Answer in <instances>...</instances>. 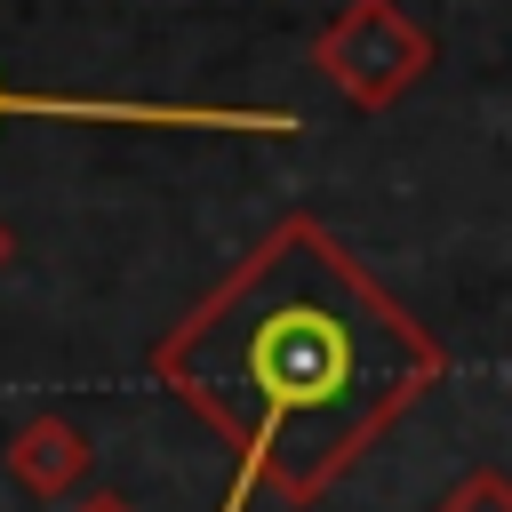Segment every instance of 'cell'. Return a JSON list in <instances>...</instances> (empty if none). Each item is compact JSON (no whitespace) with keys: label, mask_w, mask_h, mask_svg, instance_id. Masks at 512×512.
<instances>
[{"label":"cell","mask_w":512,"mask_h":512,"mask_svg":"<svg viewBox=\"0 0 512 512\" xmlns=\"http://www.w3.org/2000/svg\"><path fill=\"white\" fill-rule=\"evenodd\" d=\"M152 384L232 448L216 512H248L256 488L320 504L424 392L448 384V344L296 208L152 344Z\"/></svg>","instance_id":"1"},{"label":"cell","mask_w":512,"mask_h":512,"mask_svg":"<svg viewBox=\"0 0 512 512\" xmlns=\"http://www.w3.org/2000/svg\"><path fill=\"white\" fill-rule=\"evenodd\" d=\"M440 64L432 32L400 0H344L312 32V72L352 104V112H392L424 72Z\"/></svg>","instance_id":"2"},{"label":"cell","mask_w":512,"mask_h":512,"mask_svg":"<svg viewBox=\"0 0 512 512\" xmlns=\"http://www.w3.org/2000/svg\"><path fill=\"white\" fill-rule=\"evenodd\" d=\"M0 120H88V128H176V136H296L304 120L288 104H168V96H56V88H8Z\"/></svg>","instance_id":"3"},{"label":"cell","mask_w":512,"mask_h":512,"mask_svg":"<svg viewBox=\"0 0 512 512\" xmlns=\"http://www.w3.org/2000/svg\"><path fill=\"white\" fill-rule=\"evenodd\" d=\"M8 480L24 488V496H48V504H64L88 472H96V440L72 424V416H56V408H40V416H24L16 432H8Z\"/></svg>","instance_id":"4"},{"label":"cell","mask_w":512,"mask_h":512,"mask_svg":"<svg viewBox=\"0 0 512 512\" xmlns=\"http://www.w3.org/2000/svg\"><path fill=\"white\" fill-rule=\"evenodd\" d=\"M432 512H512V472L504 464H472L432 496Z\"/></svg>","instance_id":"5"},{"label":"cell","mask_w":512,"mask_h":512,"mask_svg":"<svg viewBox=\"0 0 512 512\" xmlns=\"http://www.w3.org/2000/svg\"><path fill=\"white\" fill-rule=\"evenodd\" d=\"M72 512H136V504H128V496H112V488H96V496H80Z\"/></svg>","instance_id":"6"},{"label":"cell","mask_w":512,"mask_h":512,"mask_svg":"<svg viewBox=\"0 0 512 512\" xmlns=\"http://www.w3.org/2000/svg\"><path fill=\"white\" fill-rule=\"evenodd\" d=\"M8 264H16V232L0 224V272H8Z\"/></svg>","instance_id":"7"}]
</instances>
